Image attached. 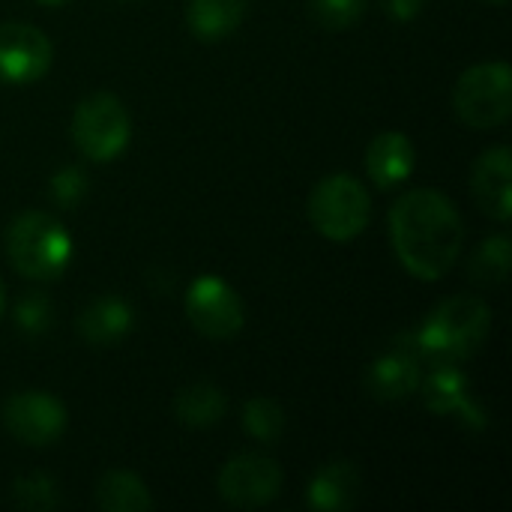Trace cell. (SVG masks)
<instances>
[{
	"mask_svg": "<svg viewBox=\"0 0 512 512\" xmlns=\"http://www.w3.org/2000/svg\"><path fill=\"white\" fill-rule=\"evenodd\" d=\"M390 240L399 264L423 282L444 279L462 255L465 225L438 189H411L390 210Z\"/></svg>",
	"mask_w": 512,
	"mask_h": 512,
	"instance_id": "6da1fadb",
	"label": "cell"
},
{
	"mask_svg": "<svg viewBox=\"0 0 512 512\" xmlns=\"http://www.w3.org/2000/svg\"><path fill=\"white\" fill-rule=\"evenodd\" d=\"M492 330V309L480 297H450L414 330L426 363H459L474 357Z\"/></svg>",
	"mask_w": 512,
	"mask_h": 512,
	"instance_id": "7a4b0ae2",
	"label": "cell"
},
{
	"mask_svg": "<svg viewBox=\"0 0 512 512\" xmlns=\"http://www.w3.org/2000/svg\"><path fill=\"white\" fill-rule=\"evenodd\" d=\"M6 258L21 276L51 282L63 276L72 258V240L51 213L27 210L15 216L6 231Z\"/></svg>",
	"mask_w": 512,
	"mask_h": 512,
	"instance_id": "3957f363",
	"label": "cell"
},
{
	"mask_svg": "<svg viewBox=\"0 0 512 512\" xmlns=\"http://www.w3.org/2000/svg\"><path fill=\"white\" fill-rule=\"evenodd\" d=\"M309 219L318 234L333 243H348L366 231L372 219V201L366 186L351 174L324 177L309 195Z\"/></svg>",
	"mask_w": 512,
	"mask_h": 512,
	"instance_id": "277c9868",
	"label": "cell"
},
{
	"mask_svg": "<svg viewBox=\"0 0 512 512\" xmlns=\"http://www.w3.org/2000/svg\"><path fill=\"white\" fill-rule=\"evenodd\" d=\"M453 108L471 129L504 126L512 114V72L507 63H480L459 75Z\"/></svg>",
	"mask_w": 512,
	"mask_h": 512,
	"instance_id": "5b68a950",
	"label": "cell"
},
{
	"mask_svg": "<svg viewBox=\"0 0 512 512\" xmlns=\"http://www.w3.org/2000/svg\"><path fill=\"white\" fill-rule=\"evenodd\" d=\"M132 138V117L114 93H93L72 114V141L93 162L117 159Z\"/></svg>",
	"mask_w": 512,
	"mask_h": 512,
	"instance_id": "8992f818",
	"label": "cell"
},
{
	"mask_svg": "<svg viewBox=\"0 0 512 512\" xmlns=\"http://www.w3.org/2000/svg\"><path fill=\"white\" fill-rule=\"evenodd\" d=\"M186 318L204 339H234L246 324V309L237 291L219 276H201L186 291Z\"/></svg>",
	"mask_w": 512,
	"mask_h": 512,
	"instance_id": "52a82bcc",
	"label": "cell"
},
{
	"mask_svg": "<svg viewBox=\"0 0 512 512\" xmlns=\"http://www.w3.org/2000/svg\"><path fill=\"white\" fill-rule=\"evenodd\" d=\"M3 426L24 447H48L66 429V408L42 390L15 393L3 405Z\"/></svg>",
	"mask_w": 512,
	"mask_h": 512,
	"instance_id": "ba28073f",
	"label": "cell"
},
{
	"mask_svg": "<svg viewBox=\"0 0 512 512\" xmlns=\"http://www.w3.org/2000/svg\"><path fill=\"white\" fill-rule=\"evenodd\" d=\"M282 489V471L273 459L258 453L234 456L219 474V495L237 510H255L270 504Z\"/></svg>",
	"mask_w": 512,
	"mask_h": 512,
	"instance_id": "9c48e42d",
	"label": "cell"
},
{
	"mask_svg": "<svg viewBox=\"0 0 512 512\" xmlns=\"http://www.w3.org/2000/svg\"><path fill=\"white\" fill-rule=\"evenodd\" d=\"M54 60L51 39L24 21L0 24V81L30 84L39 81Z\"/></svg>",
	"mask_w": 512,
	"mask_h": 512,
	"instance_id": "30bf717a",
	"label": "cell"
},
{
	"mask_svg": "<svg viewBox=\"0 0 512 512\" xmlns=\"http://www.w3.org/2000/svg\"><path fill=\"white\" fill-rule=\"evenodd\" d=\"M423 354L417 348L414 333H402L393 345L369 366L366 387L378 402H399L411 396L423 381Z\"/></svg>",
	"mask_w": 512,
	"mask_h": 512,
	"instance_id": "8fae6325",
	"label": "cell"
},
{
	"mask_svg": "<svg viewBox=\"0 0 512 512\" xmlns=\"http://www.w3.org/2000/svg\"><path fill=\"white\" fill-rule=\"evenodd\" d=\"M420 384H423V402L432 414L459 417L462 423H468L474 429L486 426V414L471 393V381H468V375H462V369L456 363H435L432 372L426 375V381H420Z\"/></svg>",
	"mask_w": 512,
	"mask_h": 512,
	"instance_id": "7c38bea8",
	"label": "cell"
},
{
	"mask_svg": "<svg viewBox=\"0 0 512 512\" xmlns=\"http://www.w3.org/2000/svg\"><path fill=\"white\" fill-rule=\"evenodd\" d=\"M471 192L477 207L495 222H510L512 216V156L507 144L486 150L471 171Z\"/></svg>",
	"mask_w": 512,
	"mask_h": 512,
	"instance_id": "4fadbf2b",
	"label": "cell"
},
{
	"mask_svg": "<svg viewBox=\"0 0 512 512\" xmlns=\"http://www.w3.org/2000/svg\"><path fill=\"white\" fill-rule=\"evenodd\" d=\"M414 168H417V150L408 135L387 129L372 138V144L366 150V171L378 189L402 186L414 174Z\"/></svg>",
	"mask_w": 512,
	"mask_h": 512,
	"instance_id": "5bb4252c",
	"label": "cell"
},
{
	"mask_svg": "<svg viewBox=\"0 0 512 512\" xmlns=\"http://www.w3.org/2000/svg\"><path fill=\"white\" fill-rule=\"evenodd\" d=\"M132 306L114 294L96 297L78 315V336L93 348H111L132 330Z\"/></svg>",
	"mask_w": 512,
	"mask_h": 512,
	"instance_id": "9a60e30c",
	"label": "cell"
},
{
	"mask_svg": "<svg viewBox=\"0 0 512 512\" xmlns=\"http://www.w3.org/2000/svg\"><path fill=\"white\" fill-rule=\"evenodd\" d=\"M363 492L360 471L351 462H330L309 483V507L321 512L354 510Z\"/></svg>",
	"mask_w": 512,
	"mask_h": 512,
	"instance_id": "2e32d148",
	"label": "cell"
},
{
	"mask_svg": "<svg viewBox=\"0 0 512 512\" xmlns=\"http://www.w3.org/2000/svg\"><path fill=\"white\" fill-rule=\"evenodd\" d=\"M252 0H189L186 21L198 39L216 42L231 36L249 15Z\"/></svg>",
	"mask_w": 512,
	"mask_h": 512,
	"instance_id": "e0dca14e",
	"label": "cell"
},
{
	"mask_svg": "<svg viewBox=\"0 0 512 512\" xmlns=\"http://www.w3.org/2000/svg\"><path fill=\"white\" fill-rule=\"evenodd\" d=\"M225 411H228L225 393L207 381L183 387L174 399V417L192 429H207V426L219 423L225 417Z\"/></svg>",
	"mask_w": 512,
	"mask_h": 512,
	"instance_id": "ac0fdd59",
	"label": "cell"
},
{
	"mask_svg": "<svg viewBox=\"0 0 512 512\" xmlns=\"http://www.w3.org/2000/svg\"><path fill=\"white\" fill-rule=\"evenodd\" d=\"M96 507L105 512H144L153 507V495L141 477L129 471H108L96 483Z\"/></svg>",
	"mask_w": 512,
	"mask_h": 512,
	"instance_id": "d6986e66",
	"label": "cell"
},
{
	"mask_svg": "<svg viewBox=\"0 0 512 512\" xmlns=\"http://www.w3.org/2000/svg\"><path fill=\"white\" fill-rule=\"evenodd\" d=\"M510 240L504 234L498 237H489L480 243V249L474 252L471 258V279L480 282V285H501L507 282V273H510Z\"/></svg>",
	"mask_w": 512,
	"mask_h": 512,
	"instance_id": "ffe728a7",
	"label": "cell"
},
{
	"mask_svg": "<svg viewBox=\"0 0 512 512\" xmlns=\"http://www.w3.org/2000/svg\"><path fill=\"white\" fill-rule=\"evenodd\" d=\"M243 429L261 444H276L285 432V414L273 399H249L243 408Z\"/></svg>",
	"mask_w": 512,
	"mask_h": 512,
	"instance_id": "44dd1931",
	"label": "cell"
},
{
	"mask_svg": "<svg viewBox=\"0 0 512 512\" xmlns=\"http://www.w3.org/2000/svg\"><path fill=\"white\" fill-rule=\"evenodd\" d=\"M12 498L15 507L30 512H48L60 504L57 483L48 474H24L12 483Z\"/></svg>",
	"mask_w": 512,
	"mask_h": 512,
	"instance_id": "7402d4cb",
	"label": "cell"
},
{
	"mask_svg": "<svg viewBox=\"0 0 512 512\" xmlns=\"http://www.w3.org/2000/svg\"><path fill=\"white\" fill-rule=\"evenodd\" d=\"M366 0H309L312 18L327 30H345L363 15Z\"/></svg>",
	"mask_w": 512,
	"mask_h": 512,
	"instance_id": "603a6c76",
	"label": "cell"
},
{
	"mask_svg": "<svg viewBox=\"0 0 512 512\" xmlns=\"http://www.w3.org/2000/svg\"><path fill=\"white\" fill-rule=\"evenodd\" d=\"M15 324L27 336H39L51 324V303L45 294H24L15 306Z\"/></svg>",
	"mask_w": 512,
	"mask_h": 512,
	"instance_id": "cb8c5ba5",
	"label": "cell"
},
{
	"mask_svg": "<svg viewBox=\"0 0 512 512\" xmlns=\"http://www.w3.org/2000/svg\"><path fill=\"white\" fill-rule=\"evenodd\" d=\"M51 198L60 207H75L87 195V174L78 165H66L51 177Z\"/></svg>",
	"mask_w": 512,
	"mask_h": 512,
	"instance_id": "d4e9b609",
	"label": "cell"
},
{
	"mask_svg": "<svg viewBox=\"0 0 512 512\" xmlns=\"http://www.w3.org/2000/svg\"><path fill=\"white\" fill-rule=\"evenodd\" d=\"M426 0H381V9L396 21H414L423 12Z\"/></svg>",
	"mask_w": 512,
	"mask_h": 512,
	"instance_id": "484cf974",
	"label": "cell"
},
{
	"mask_svg": "<svg viewBox=\"0 0 512 512\" xmlns=\"http://www.w3.org/2000/svg\"><path fill=\"white\" fill-rule=\"evenodd\" d=\"M36 3H42V6H63V3H69V0H36Z\"/></svg>",
	"mask_w": 512,
	"mask_h": 512,
	"instance_id": "4316f807",
	"label": "cell"
},
{
	"mask_svg": "<svg viewBox=\"0 0 512 512\" xmlns=\"http://www.w3.org/2000/svg\"><path fill=\"white\" fill-rule=\"evenodd\" d=\"M3 303H6V300H3V282H0V312H3Z\"/></svg>",
	"mask_w": 512,
	"mask_h": 512,
	"instance_id": "83f0119b",
	"label": "cell"
},
{
	"mask_svg": "<svg viewBox=\"0 0 512 512\" xmlns=\"http://www.w3.org/2000/svg\"><path fill=\"white\" fill-rule=\"evenodd\" d=\"M486 3H498V6H501V3H507V0H486Z\"/></svg>",
	"mask_w": 512,
	"mask_h": 512,
	"instance_id": "f1b7e54d",
	"label": "cell"
}]
</instances>
